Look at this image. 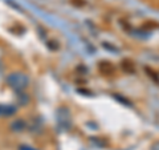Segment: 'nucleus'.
Instances as JSON below:
<instances>
[{"mask_svg":"<svg viewBox=\"0 0 159 150\" xmlns=\"http://www.w3.org/2000/svg\"><path fill=\"white\" fill-rule=\"evenodd\" d=\"M11 126H12V129H13V130H23V129L24 128H25V122H24L23 121V120H16V121H15L12 125H11Z\"/></svg>","mask_w":159,"mask_h":150,"instance_id":"5","label":"nucleus"},{"mask_svg":"<svg viewBox=\"0 0 159 150\" xmlns=\"http://www.w3.org/2000/svg\"><path fill=\"white\" fill-rule=\"evenodd\" d=\"M16 113V108L12 105H0V117H9Z\"/></svg>","mask_w":159,"mask_h":150,"instance_id":"2","label":"nucleus"},{"mask_svg":"<svg viewBox=\"0 0 159 150\" xmlns=\"http://www.w3.org/2000/svg\"><path fill=\"white\" fill-rule=\"evenodd\" d=\"M113 96H114V98H116V100H118L119 102L125 104V105H127V106H133V104H131L130 101H129L127 98H125V97H121V96H119V94H113Z\"/></svg>","mask_w":159,"mask_h":150,"instance_id":"6","label":"nucleus"},{"mask_svg":"<svg viewBox=\"0 0 159 150\" xmlns=\"http://www.w3.org/2000/svg\"><path fill=\"white\" fill-rule=\"evenodd\" d=\"M146 72L148 73V76H150L151 78H154V80H155V82H158V84H159V77L157 76V73H155V72H152L150 68H146Z\"/></svg>","mask_w":159,"mask_h":150,"instance_id":"7","label":"nucleus"},{"mask_svg":"<svg viewBox=\"0 0 159 150\" xmlns=\"http://www.w3.org/2000/svg\"><path fill=\"white\" fill-rule=\"evenodd\" d=\"M122 68L125 72H129V73H134L135 72V69H134V65L130 60H125V61L122 63Z\"/></svg>","mask_w":159,"mask_h":150,"instance_id":"4","label":"nucleus"},{"mask_svg":"<svg viewBox=\"0 0 159 150\" xmlns=\"http://www.w3.org/2000/svg\"><path fill=\"white\" fill-rule=\"evenodd\" d=\"M7 81L11 88L16 89V91H23V89H25L28 87L29 78L24 73H12L8 76Z\"/></svg>","mask_w":159,"mask_h":150,"instance_id":"1","label":"nucleus"},{"mask_svg":"<svg viewBox=\"0 0 159 150\" xmlns=\"http://www.w3.org/2000/svg\"><path fill=\"white\" fill-rule=\"evenodd\" d=\"M98 68H99V71H101L103 74H111L113 71H114V68H113L111 64H110V63H106V61L99 63Z\"/></svg>","mask_w":159,"mask_h":150,"instance_id":"3","label":"nucleus"},{"mask_svg":"<svg viewBox=\"0 0 159 150\" xmlns=\"http://www.w3.org/2000/svg\"><path fill=\"white\" fill-rule=\"evenodd\" d=\"M151 150H159V141L158 142H155L152 145V148H151Z\"/></svg>","mask_w":159,"mask_h":150,"instance_id":"8","label":"nucleus"}]
</instances>
